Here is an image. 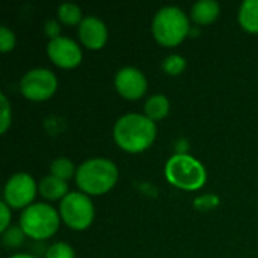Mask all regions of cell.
Listing matches in <instances>:
<instances>
[{
	"label": "cell",
	"mask_w": 258,
	"mask_h": 258,
	"mask_svg": "<svg viewBox=\"0 0 258 258\" xmlns=\"http://www.w3.org/2000/svg\"><path fill=\"white\" fill-rule=\"evenodd\" d=\"M36 195V183L32 175L26 172L14 174L5 184L3 201L11 209H26Z\"/></svg>",
	"instance_id": "cell-8"
},
{
	"label": "cell",
	"mask_w": 258,
	"mask_h": 258,
	"mask_svg": "<svg viewBox=\"0 0 258 258\" xmlns=\"http://www.w3.org/2000/svg\"><path fill=\"white\" fill-rule=\"evenodd\" d=\"M153 35L157 42L166 47L178 45L189 33V18L178 6H165L153 18Z\"/></svg>",
	"instance_id": "cell-3"
},
{
	"label": "cell",
	"mask_w": 258,
	"mask_h": 258,
	"mask_svg": "<svg viewBox=\"0 0 258 258\" xmlns=\"http://www.w3.org/2000/svg\"><path fill=\"white\" fill-rule=\"evenodd\" d=\"M76 181L83 194L103 195L116 184L118 168L109 159L92 157L77 168Z\"/></svg>",
	"instance_id": "cell-2"
},
{
	"label": "cell",
	"mask_w": 258,
	"mask_h": 258,
	"mask_svg": "<svg viewBox=\"0 0 258 258\" xmlns=\"http://www.w3.org/2000/svg\"><path fill=\"white\" fill-rule=\"evenodd\" d=\"M162 67L165 73H168L169 76H178L186 68V59L180 54H169L163 59Z\"/></svg>",
	"instance_id": "cell-18"
},
{
	"label": "cell",
	"mask_w": 258,
	"mask_h": 258,
	"mask_svg": "<svg viewBox=\"0 0 258 258\" xmlns=\"http://www.w3.org/2000/svg\"><path fill=\"white\" fill-rule=\"evenodd\" d=\"M218 204H219V200H218V197H215V195L200 197V198L195 201V206H197L198 209H212V207H215V206H218Z\"/></svg>",
	"instance_id": "cell-24"
},
{
	"label": "cell",
	"mask_w": 258,
	"mask_h": 258,
	"mask_svg": "<svg viewBox=\"0 0 258 258\" xmlns=\"http://www.w3.org/2000/svg\"><path fill=\"white\" fill-rule=\"evenodd\" d=\"M59 213L45 203H35L26 207L20 216V228L33 240L51 237L59 228Z\"/></svg>",
	"instance_id": "cell-5"
},
{
	"label": "cell",
	"mask_w": 258,
	"mask_h": 258,
	"mask_svg": "<svg viewBox=\"0 0 258 258\" xmlns=\"http://www.w3.org/2000/svg\"><path fill=\"white\" fill-rule=\"evenodd\" d=\"M147 79L144 73L135 67H124L115 76L116 91L127 100H138L147 91Z\"/></svg>",
	"instance_id": "cell-10"
},
{
	"label": "cell",
	"mask_w": 258,
	"mask_h": 258,
	"mask_svg": "<svg viewBox=\"0 0 258 258\" xmlns=\"http://www.w3.org/2000/svg\"><path fill=\"white\" fill-rule=\"evenodd\" d=\"M47 54L60 68H74L82 60V50L76 41L67 36H57L47 44Z\"/></svg>",
	"instance_id": "cell-9"
},
{
	"label": "cell",
	"mask_w": 258,
	"mask_h": 258,
	"mask_svg": "<svg viewBox=\"0 0 258 258\" xmlns=\"http://www.w3.org/2000/svg\"><path fill=\"white\" fill-rule=\"evenodd\" d=\"M24 233L20 227H15V225H11L5 233H3V243L8 246V248H17L23 243V239H24Z\"/></svg>",
	"instance_id": "cell-20"
},
{
	"label": "cell",
	"mask_w": 258,
	"mask_h": 258,
	"mask_svg": "<svg viewBox=\"0 0 258 258\" xmlns=\"http://www.w3.org/2000/svg\"><path fill=\"white\" fill-rule=\"evenodd\" d=\"M239 23L245 30L258 33V0H245L240 5Z\"/></svg>",
	"instance_id": "cell-14"
},
{
	"label": "cell",
	"mask_w": 258,
	"mask_h": 258,
	"mask_svg": "<svg viewBox=\"0 0 258 258\" xmlns=\"http://www.w3.org/2000/svg\"><path fill=\"white\" fill-rule=\"evenodd\" d=\"M0 103H2V116H0V133H5L12 121L11 106L5 94H0Z\"/></svg>",
	"instance_id": "cell-21"
},
{
	"label": "cell",
	"mask_w": 258,
	"mask_h": 258,
	"mask_svg": "<svg viewBox=\"0 0 258 258\" xmlns=\"http://www.w3.org/2000/svg\"><path fill=\"white\" fill-rule=\"evenodd\" d=\"M79 36L85 47L91 50H98L106 44L109 33L103 20H100L98 17L89 15V17H85L83 21L79 24Z\"/></svg>",
	"instance_id": "cell-11"
},
{
	"label": "cell",
	"mask_w": 258,
	"mask_h": 258,
	"mask_svg": "<svg viewBox=\"0 0 258 258\" xmlns=\"http://www.w3.org/2000/svg\"><path fill=\"white\" fill-rule=\"evenodd\" d=\"M57 18L60 23L67 24V26H74V24H80L83 21V15H82V9L76 5V3H62L57 8Z\"/></svg>",
	"instance_id": "cell-16"
},
{
	"label": "cell",
	"mask_w": 258,
	"mask_h": 258,
	"mask_svg": "<svg viewBox=\"0 0 258 258\" xmlns=\"http://www.w3.org/2000/svg\"><path fill=\"white\" fill-rule=\"evenodd\" d=\"M9 258H36L33 257V255H30V254H15V255H12V257Z\"/></svg>",
	"instance_id": "cell-26"
},
{
	"label": "cell",
	"mask_w": 258,
	"mask_h": 258,
	"mask_svg": "<svg viewBox=\"0 0 258 258\" xmlns=\"http://www.w3.org/2000/svg\"><path fill=\"white\" fill-rule=\"evenodd\" d=\"M0 209H2V225H0V231L5 233L8 228H9V222H11V212H9V206L2 201L0 203Z\"/></svg>",
	"instance_id": "cell-25"
},
{
	"label": "cell",
	"mask_w": 258,
	"mask_h": 258,
	"mask_svg": "<svg viewBox=\"0 0 258 258\" xmlns=\"http://www.w3.org/2000/svg\"><path fill=\"white\" fill-rule=\"evenodd\" d=\"M15 45V35L11 29H8L6 26L0 27V51L2 53H8L14 48Z\"/></svg>",
	"instance_id": "cell-22"
},
{
	"label": "cell",
	"mask_w": 258,
	"mask_h": 258,
	"mask_svg": "<svg viewBox=\"0 0 258 258\" xmlns=\"http://www.w3.org/2000/svg\"><path fill=\"white\" fill-rule=\"evenodd\" d=\"M166 180L183 190H198L206 184V168L186 153L174 154L165 165Z\"/></svg>",
	"instance_id": "cell-4"
},
{
	"label": "cell",
	"mask_w": 258,
	"mask_h": 258,
	"mask_svg": "<svg viewBox=\"0 0 258 258\" xmlns=\"http://www.w3.org/2000/svg\"><path fill=\"white\" fill-rule=\"evenodd\" d=\"M156 135V122L142 113L122 115L113 127L115 142L119 148L128 153H141L147 150L154 142Z\"/></svg>",
	"instance_id": "cell-1"
},
{
	"label": "cell",
	"mask_w": 258,
	"mask_h": 258,
	"mask_svg": "<svg viewBox=\"0 0 258 258\" xmlns=\"http://www.w3.org/2000/svg\"><path fill=\"white\" fill-rule=\"evenodd\" d=\"M57 88V79L48 68L29 70L20 80L21 94L30 101L48 100Z\"/></svg>",
	"instance_id": "cell-7"
},
{
	"label": "cell",
	"mask_w": 258,
	"mask_h": 258,
	"mask_svg": "<svg viewBox=\"0 0 258 258\" xmlns=\"http://www.w3.org/2000/svg\"><path fill=\"white\" fill-rule=\"evenodd\" d=\"M221 12V6L216 0H198L190 11V18L200 24V26H206L213 23Z\"/></svg>",
	"instance_id": "cell-12"
},
{
	"label": "cell",
	"mask_w": 258,
	"mask_h": 258,
	"mask_svg": "<svg viewBox=\"0 0 258 258\" xmlns=\"http://www.w3.org/2000/svg\"><path fill=\"white\" fill-rule=\"evenodd\" d=\"M39 194L50 200V201H54V200H63L70 192H68V184L67 181L60 180V178H56L53 175H47L44 177L41 181H39Z\"/></svg>",
	"instance_id": "cell-13"
},
{
	"label": "cell",
	"mask_w": 258,
	"mask_h": 258,
	"mask_svg": "<svg viewBox=\"0 0 258 258\" xmlns=\"http://www.w3.org/2000/svg\"><path fill=\"white\" fill-rule=\"evenodd\" d=\"M45 258H76V254H74V249L68 243L56 242L47 249Z\"/></svg>",
	"instance_id": "cell-19"
},
{
	"label": "cell",
	"mask_w": 258,
	"mask_h": 258,
	"mask_svg": "<svg viewBox=\"0 0 258 258\" xmlns=\"http://www.w3.org/2000/svg\"><path fill=\"white\" fill-rule=\"evenodd\" d=\"M145 115L151 121L163 119L169 113V100L163 94H154L145 101Z\"/></svg>",
	"instance_id": "cell-15"
},
{
	"label": "cell",
	"mask_w": 258,
	"mask_h": 258,
	"mask_svg": "<svg viewBox=\"0 0 258 258\" xmlns=\"http://www.w3.org/2000/svg\"><path fill=\"white\" fill-rule=\"evenodd\" d=\"M44 32L47 36H50V39H54L60 36V24L56 20H48L44 24Z\"/></svg>",
	"instance_id": "cell-23"
},
{
	"label": "cell",
	"mask_w": 258,
	"mask_h": 258,
	"mask_svg": "<svg viewBox=\"0 0 258 258\" xmlns=\"http://www.w3.org/2000/svg\"><path fill=\"white\" fill-rule=\"evenodd\" d=\"M76 172H77V169H76L74 163L67 157H57L50 165V175L60 178L63 181L70 180L73 175H76Z\"/></svg>",
	"instance_id": "cell-17"
},
{
	"label": "cell",
	"mask_w": 258,
	"mask_h": 258,
	"mask_svg": "<svg viewBox=\"0 0 258 258\" xmlns=\"http://www.w3.org/2000/svg\"><path fill=\"white\" fill-rule=\"evenodd\" d=\"M60 218L73 230H86L94 221V206L89 197L83 192H70L60 201Z\"/></svg>",
	"instance_id": "cell-6"
}]
</instances>
